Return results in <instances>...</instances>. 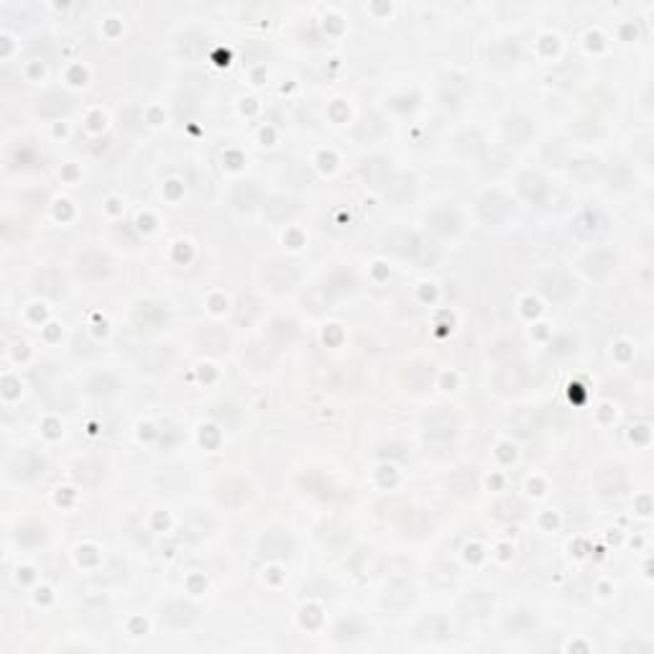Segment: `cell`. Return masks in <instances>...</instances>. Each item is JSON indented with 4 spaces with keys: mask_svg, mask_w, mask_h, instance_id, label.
I'll use <instances>...</instances> for the list:
<instances>
[{
    "mask_svg": "<svg viewBox=\"0 0 654 654\" xmlns=\"http://www.w3.org/2000/svg\"><path fill=\"white\" fill-rule=\"evenodd\" d=\"M532 123L527 120V118H511V120H506V125H503V133H506V138L509 141H514V144H522V141H527V138L532 136Z\"/></svg>",
    "mask_w": 654,
    "mask_h": 654,
    "instance_id": "obj_33",
    "label": "cell"
},
{
    "mask_svg": "<svg viewBox=\"0 0 654 654\" xmlns=\"http://www.w3.org/2000/svg\"><path fill=\"white\" fill-rule=\"evenodd\" d=\"M18 542L23 544H39L46 539V529L44 527H36V524H28V527H23V529H18Z\"/></svg>",
    "mask_w": 654,
    "mask_h": 654,
    "instance_id": "obj_41",
    "label": "cell"
},
{
    "mask_svg": "<svg viewBox=\"0 0 654 654\" xmlns=\"http://www.w3.org/2000/svg\"><path fill=\"white\" fill-rule=\"evenodd\" d=\"M593 483H596L600 496H616V493H621V491L627 489V473L621 468H616V465H606V468H600L596 473Z\"/></svg>",
    "mask_w": 654,
    "mask_h": 654,
    "instance_id": "obj_5",
    "label": "cell"
},
{
    "mask_svg": "<svg viewBox=\"0 0 654 654\" xmlns=\"http://www.w3.org/2000/svg\"><path fill=\"white\" fill-rule=\"evenodd\" d=\"M291 550H294V542L282 529H271L261 537V552L266 558H287Z\"/></svg>",
    "mask_w": 654,
    "mask_h": 654,
    "instance_id": "obj_10",
    "label": "cell"
},
{
    "mask_svg": "<svg viewBox=\"0 0 654 654\" xmlns=\"http://www.w3.org/2000/svg\"><path fill=\"white\" fill-rule=\"evenodd\" d=\"M608 227V220L603 218L600 213H596V210H588V213H580L575 220H572V230L580 235V238H598V235L606 233Z\"/></svg>",
    "mask_w": 654,
    "mask_h": 654,
    "instance_id": "obj_7",
    "label": "cell"
},
{
    "mask_svg": "<svg viewBox=\"0 0 654 654\" xmlns=\"http://www.w3.org/2000/svg\"><path fill=\"white\" fill-rule=\"evenodd\" d=\"M412 189H414V182L409 180V177H391V180L386 182V197L391 202H404L412 197Z\"/></svg>",
    "mask_w": 654,
    "mask_h": 654,
    "instance_id": "obj_29",
    "label": "cell"
},
{
    "mask_svg": "<svg viewBox=\"0 0 654 654\" xmlns=\"http://www.w3.org/2000/svg\"><path fill=\"white\" fill-rule=\"evenodd\" d=\"M570 133H575V136H583V138H593L600 133V125L593 123V120H575V123L570 125Z\"/></svg>",
    "mask_w": 654,
    "mask_h": 654,
    "instance_id": "obj_44",
    "label": "cell"
},
{
    "mask_svg": "<svg viewBox=\"0 0 654 654\" xmlns=\"http://www.w3.org/2000/svg\"><path fill=\"white\" fill-rule=\"evenodd\" d=\"M182 529H184V534L189 539H202L207 532L213 529V519L202 517V514H192V517H187V522H184Z\"/></svg>",
    "mask_w": 654,
    "mask_h": 654,
    "instance_id": "obj_34",
    "label": "cell"
},
{
    "mask_svg": "<svg viewBox=\"0 0 654 654\" xmlns=\"http://www.w3.org/2000/svg\"><path fill=\"white\" fill-rule=\"evenodd\" d=\"M493 514H496L498 519H506V522H511V519H519L524 514V503L519 501V498H514V496H506V498H501L496 506H493Z\"/></svg>",
    "mask_w": 654,
    "mask_h": 654,
    "instance_id": "obj_35",
    "label": "cell"
},
{
    "mask_svg": "<svg viewBox=\"0 0 654 654\" xmlns=\"http://www.w3.org/2000/svg\"><path fill=\"white\" fill-rule=\"evenodd\" d=\"M42 470H44V460L36 453H31V450L15 455L13 460H11V473H13L15 478H23V481L39 475Z\"/></svg>",
    "mask_w": 654,
    "mask_h": 654,
    "instance_id": "obj_14",
    "label": "cell"
},
{
    "mask_svg": "<svg viewBox=\"0 0 654 654\" xmlns=\"http://www.w3.org/2000/svg\"><path fill=\"white\" fill-rule=\"evenodd\" d=\"M356 287V279H353V274H348V271H338V274H332L330 279H327V291L330 294H343V291L353 289Z\"/></svg>",
    "mask_w": 654,
    "mask_h": 654,
    "instance_id": "obj_39",
    "label": "cell"
},
{
    "mask_svg": "<svg viewBox=\"0 0 654 654\" xmlns=\"http://www.w3.org/2000/svg\"><path fill=\"white\" fill-rule=\"evenodd\" d=\"M299 279V271H296L294 263L287 261H271L266 269H263V284L269 287L271 291H287L291 289Z\"/></svg>",
    "mask_w": 654,
    "mask_h": 654,
    "instance_id": "obj_1",
    "label": "cell"
},
{
    "mask_svg": "<svg viewBox=\"0 0 654 654\" xmlns=\"http://www.w3.org/2000/svg\"><path fill=\"white\" fill-rule=\"evenodd\" d=\"M389 249L396 256H401V258H414V256L420 253L422 243L417 238V233H412V230H394L389 235Z\"/></svg>",
    "mask_w": 654,
    "mask_h": 654,
    "instance_id": "obj_12",
    "label": "cell"
},
{
    "mask_svg": "<svg viewBox=\"0 0 654 654\" xmlns=\"http://www.w3.org/2000/svg\"><path fill=\"white\" fill-rule=\"evenodd\" d=\"M136 322L141 325V327H146V330H156L158 325L166 322V312L158 307V304H141L136 310Z\"/></svg>",
    "mask_w": 654,
    "mask_h": 654,
    "instance_id": "obj_22",
    "label": "cell"
},
{
    "mask_svg": "<svg viewBox=\"0 0 654 654\" xmlns=\"http://www.w3.org/2000/svg\"><path fill=\"white\" fill-rule=\"evenodd\" d=\"M164 619L169 621V624H174V627H187V624L194 619V608L189 606V603H184V600H174V603L166 606Z\"/></svg>",
    "mask_w": 654,
    "mask_h": 654,
    "instance_id": "obj_28",
    "label": "cell"
},
{
    "mask_svg": "<svg viewBox=\"0 0 654 654\" xmlns=\"http://www.w3.org/2000/svg\"><path fill=\"white\" fill-rule=\"evenodd\" d=\"M218 501L222 503V506H230V509H235V506H243V503L249 501L251 496V489L249 483L241 481V478H225V481L218 486Z\"/></svg>",
    "mask_w": 654,
    "mask_h": 654,
    "instance_id": "obj_4",
    "label": "cell"
},
{
    "mask_svg": "<svg viewBox=\"0 0 654 654\" xmlns=\"http://www.w3.org/2000/svg\"><path fill=\"white\" fill-rule=\"evenodd\" d=\"M36 284H39V289L44 291V294L49 296H59L64 291V276L59 274L56 269H46L39 274V279H36Z\"/></svg>",
    "mask_w": 654,
    "mask_h": 654,
    "instance_id": "obj_30",
    "label": "cell"
},
{
    "mask_svg": "<svg viewBox=\"0 0 654 654\" xmlns=\"http://www.w3.org/2000/svg\"><path fill=\"white\" fill-rule=\"evenodd\" d=\"M519 192H522L524 200H529L532 205H539V202L547 197V182H544V177L537 172H524L522 177H519Z\"/></svg>",
    "mask_w": 654,
    "mask_h": 654,
    "instance_id": "obj_11",
    "label": "cell"
},
{
    "mask_svg": "<svg viewBox=\"0 0 654 654\" xmlns=\"http://www.w3.org/2000/svg\"><path fill=\"white\" fill-rule=\"evenodd\" d=\"M570 174L578 182H593L603 174V164L598 158H575L570 164Z\"/></svg>",
    "mask_w": 654,
    "mask_h": 654,
    "instance_id": "obj_20",
    "label": "cell"
},
{
    "mask_svg": "<svg viewBox=\"0 0 654 654\" xmlns=\"http://www.w3.org/2000/svg\"><path fill=\"white\" fill-rule=\"evenodd\" d=\"M458 144H460V149L465 153H475V151H481V149H483V146H481V136H478L475 131L460 136V141H458Z\"/></svg>",
    "mask_w": 654,
    "mask_h": 654,
    "instance_id": "obj_45",
    "label": "cell"
},
{
    "mask_svg": "<svg viewBox=\"0 0 654 654\" xmlns=\"http://www.w3.org/2000/svg\"><path fill=\"white\" fill-rule=\"evenodd\" d=\"M233 202L241 207V210H251V207L258 202V192H256V187L246 184V187H241V189H235Z\"/></svg>",
    "mask_w": 654,
    "mask_h": 654,
    "instance_id": "obj_42",
    "label": "cell"
},
{
    "mask_svg": "<svg viewBox=\"0 0 654 654\" xmlns=\"http://www.w3.org/2000/svg\"><path fill=\"white\" fill-rule=\"evenodd\" d=\"M256 315H258V302H256L253 296H243L241 304H238V315H235V320H238V322H251Z\"/></svg>",
    "mask_w": 654,
    "mask_h": 654,
    "instance_id": "obj_43",
    "label": "cell"
},
{
    "mask_svg": "<svg viewBox=\"0 0 654 654\" xmlns=\"http://www.w3.org/2000/svg\"><path fill=\"white\" fill-rule=\"evenodd\" d=\"M77 274L82 279H90V282H97L103 276L111 274V261L105 258L103 253H82L77 258Z\"/></svg>",
    "mask_w": 654,
    "mask_h": 654,
    "instance_id": "obj_6",
    "label": "cell"
},
{
    "mask_svg": "<svg viewBox=\"0 0 654 654\" xmlns=\"http://www.w3.org/2000/svg\"><path fill=\"white\" fill-rule=\"evenodd\" d=\"M401 527L412 534H425L429 527V517L422 509H404L401 514Z\"/></svg>",
    "mask_w": 654,
    "mask_h": 654,
    "instance_id": "obj_32",
    "label": "cell"
},
{
    "mask_svg": "<svg viewBox=\"0 0 654 654\" xmlns=\"http://www.w3.org/2000/svg\"><path fill=\"white\" fill-rule=\"evenodd\" d=\"M429 580H432L434 586H450V583L455 580V567L448 562L434 565L432 570H429Z\"/></svg>",
    "mask_w": 654,
    "mask_h": 654,
    "instance_id": "obj_40",
    "label": "cell"
},
{
    "mask_svg": "<svg viewBox=\"0 0 654 654\" xmlns=\"http://www.w3.org/2000/svg\"><path fill=\"white\" fill-rule=\"evenodd\" d=\"M450 631H453V627H450V621L445 616H432L420 627V634L427 636V639H448Z\"/></svg>",
    "mask_w": 654,
    "mask_h": 654,
    "instance_id": "obj_31",
    "label": "cell"
},
{
    "mask_svg": "<svg viewBox=\"0 0 654 654\" xmlns=\"http://www.w3.org/2000/svg\"><path fill=\"white\" fill-rule=\"evenodd\" d=\"M611 184L613 187H629L631 184V174H629V169L616 166V169L611 172Z\"/></svg>",
    "mask_w": 654,
    "mask_h": 654,
    "instance_id": "obj_48",
    "label": "cell"
},
{
    "mask_svg": "<svg viewBox=\"0 0 654 654\" xmlns=\"http://www.w3.org/2000/svg\"><path fill=\"white\" fill-rule=\"evenodd\" d=\"M448 486L458 493V496H465V493H473L475 478H473V473H468V470H455V473L450 475Z\"/></svg>",
    "mask_w": 654,
    "mask_h": 654,
    "instance_id": "obj_37",
    "label": "cell"
},
{
    "mask_svg": "<svg viewBox=\"0 0 654 654\" xmlns=\"http://www.w3.org/2000/svg\"><path fill=\"white\" fill-rule=\"evenodd\" d=\"M360 174L373 187H384L386 182L391 180V169H389V164H386L384 158H368L363 164V169H360Z\"/></svg>",
    "mask_w": 654,
    "mask_h": 654,
    "instance_id": "obj_21",
    "label": "cell"
},
{
    "mask_svg": "<svg viewBox=\"0 0 654 654\" xmlns=\"http://www.w3.org/2000/svg\"><path fill=\"white\" fill-rule=\"evenodd\" d=\"M529 381V371L524 363H506L503 368H498L496 376H493V386H496L501 394H517L522 391L524 386Z\"/></svg>",
    "mask_w": 654,
    "mask_h": 654,
    "instance_id": "obj_2",
    "label": "cell"
},
{
    "mask_svg": "<svg viewBox=\"0 0 654 654\" xmlns=\"http://www.w3.org/2000/svg\"><path fill=\"white\" fill-rule=\"evenodd\" d=\"M115 379H111V376H97L95 381L90 384V391L92 394H111L115 391Z\"/></svg>",
    "mask_w": 654,
    "mask_h": 654,
    "instance_id": "obj_46",
    "label": "cell"
},
{
    "mask_svg": "<svg viewBox=\"0 0 654 654\" xmlns=\"http://www.w3.org/2000/svg\"><path fill=\"white\" fill-rule=\"evenodd\" d=\"M412 598H414V588L409 586V583H404V580H394V583L386 586L384 606H389L391 611H404V608L412 603Z\"/></svg>",
    "mask_w": 654,
    "mask_h": 654,
    "instance_id": "obj_13",
    "label": "cell"
},
{
    "mask_svg": "<svg viewBox=\"0 0 654 654\" xmlns=\"http://www.w3.org/2000/svg\"><path fill=\"white\" fill-rule=\"evenodd\" d=\"M200 343L205 345V351H210V353H222L227 348V335L222 330H218V327H210V330H205L200 335Z\"/></svg>",
    "mask_w": 654,
    "mask_h": 654,
    "instance_id": "obj_36",
    "label": "cell"
},
{
    "mask_svg": "<svg viewBox=\"0 0 654 654\" xmlns=\"http://www.w3.org/2000/svg\"><path fill=\"white\" fill-rule=\"evenodd\" d=\"M491 356H493V358H511V356H514V343H511V340H498V343L491 348Z\"/></svg>",
    "mask_w": 654,
    "mask_h": 654,
    "instance_id": "obj_47",
    "label": "cell"
},
{
    "mask_svg": "<svg viewBox=\"0 0 654 654\" xmlns=\"http://www.w3.org/2000/svg\"><path fill=\"white\" fill-rule=\"evenodd\" d=\"M478 213H481V218L486 222H501V220H506V218H509L511 205H509V200H506L503 194L491 192V194H486L481 202H478Z\"/></svg>",
    "mask_w": 654,
    "mask_h": 654,
    "instance_id": "obj_8",
    "label": "cell"
},
{
    "mask_svg": "<svg viewBox=\"0 0 654 654\" xmlns=\"http://www.w3.org/2000/svg\"><path fill=\"white\" fill-rule=\"evenodd\" d=\"M404 384L417 394L425 391V389L432 384V365L429 363H412L404 371Z\"/></svg>",
    "mask_w": 654,
    "mask_h": 654,
    "instance_id": "obj_17",
    "label": "cell"
},
{
    "mask_svg": "<svg viewBox=\"0 0 654 654\" xmlns=\"http://www.w3.org/2000/svg\"><path fill=\"white\" fill-rule=\"evenodd\" d=\"M69 97L64 95V92H49V95H44L42 100H39V113L46 118H56L62 115V113L69 111Z\"/></svg>",
    "mask_w": 654,
    "mask_h": 654,
    "instance_id": "obj_23",
    "label": "cell"
},
{
    "mask_svg": "<svg viewBox=\"0 0 654 654\" xmlns=\"http://www.w3.org/2000/svg\"><path fill=\"white\" fill-rule=\"evenodd\" d=\"M458 432V417L450 409H437L425 420V434L429 440H450Z\"/></svg>",
    "mask_w": 654,
    "mask_h": 654,
    "instance_id": "obj_3",
    "label": "cell"
},
{
    "mask_svg": "<svg viewBox=\"0 0 654 654\" xmlns=\"http://www.w3.org/2000/svg\"><path fill=\"white\" fill-rule=\"evenodd\" d=\"M489 56L496 67H509V64H514L519 59V44L511 42V39H501V42H496L491 46Z\"/></svg>",
    "mask_w": 654,
    "mask_h": 654,
    "instance_id": "obj_18",
    "label": "cell"
},
{
    "mask_svg": "<svg viewBox=\"0 0 654 654\" xmlns=\"http://www.w3.org/2000/svg\"><path fill=\"white\" fill-rule=\"evenodd\" d=\"M491 608H493V596L486 591H473L460 600V611L473 619H483L486 613H491Z\"/></svg>",
    "mask_w": 654,
    "mask_h": 654,
    "instance_id": "obj_15",
    "label": "cell"
},
{
    "mask_svg": "<svg viewBox=\"0 0 654 654\" xmlns=\"http://www.w3.org/2000/svg\"><path fill=\"white\" fill-rule=\"evenodd\" d=\"M269 335H271V338H274L279 345L291 343V340H294V335H296V325L291 322V320H276V322L271 325Z\"/></svg>",
    "mask_w": 654,
    "mask_h": 654,
    "instance_id": "obj_38",
    "label": "cell"
},
{
    "mask_svg": "<svg viewBox=\"0 0 654 654\" xmlns=\"http://www.w3.org/2000/svg\"><path fill=\"white\" fill-rule=\"evenodd\" d=\"M544 294L550 299H565V296L572 294V282L565 274H552L544 279Z\"/></svg>",
    "mask_w": 654,
    "mask_h": 654,
    "instance_id": "obj_27",
    "label": "cell"
},
{
    "mask_svg": "<svg viewBox=\"0 0 654 654\" xmlns=\"http://www.w3.org/2000/svg\"><path fill=\"white\" fill-rule=\"evenodd\" d=\"M263 210H266V215H269L271 220H287V218H291L296 213V202L291 197H284V194H274V197L266 200Z\"/></svg>",
    "mask_w": 654,
    "mask_h": 654,
    "instance_id": "obj_19",
    "label": "cell"
},
{
    "mask_svg": "<svg viewBox=\"0 0 654 654\" xmlns=\"http://www.w3.org/2000/svg\"><path fill=\"white\" fill-rule=\"evenodd\" d=\"M138 365H141L144 371H151V373L166 371V368L172 365V351H169L166 345H149V348H144V353L138 356Z\"/></svg>",
    "mask_w": 654,
    "mask_h": 654,
    "instance_id": "obj_9",
    "label": "cell"
},
{
    "mask_svg": "<svg viewBox=\"0 0 654 654\" xmlns=\"http://www.w3.org/2000/svg\"><path fill=\"white\" fill-rule=\"evenodd\" d=\"M511 429H514L519 437H532V434L539 429L537 414L532 412V409H519V412L511 417Z\"/></svg>",
    "mask_w": 654,
    "mask_h": 654,
    "instance_id": "obj_24",
    "label": "cell"
},
{
    "mask_svg": "<svg viewBox=\"0 0 654 654\" xmlns=\"http://www.w3.org/2000/svg\"><path fill=\"white\" fill-rule=\"evenodd\" d=\"M427 222H429V227H432L434 233H442V235H450V233H455V230L460 227L458 215L450 213V210H437V213L429 215Z\"/></svg>",
    "mask_w": 654,
    "mask_h": 654,
    "instance_id": "obj_25",
    "label": "cell"
},
{
    "mask_svg": "<svg viewBox=\"0 0 654 654\" xmlns=\"http://www.w3.org/2000/svg\"><path fill=\"white\" fill-rule=\"evenodd\" d=\"M103 475H105L103 463H97V460H82L75 470V478L82 483V486H97V483L103 481Z\"/></svg>",
    "mask_w": 654,
    "mask_h": 654,
    "instance_id": "obj_26",
    "label": "cell"
},
{
    "mask_svg": "<svg viewBox=\"0 0 654 654\" xmlns=\"http://www.w3.org/2000/svg\"><path fill=\"white\" fill-rule=\"evenodd\" d=\"M583 266H586V271L591 276H606L613 271V266H616V256L611 253V251H593V253L586 256V261H583Z\"/></svg>",
    "mask_w": 654,
    "mask_h": 654,
    "instance_id": "obj_16",
    "label": "cell"
}]
</instances>
